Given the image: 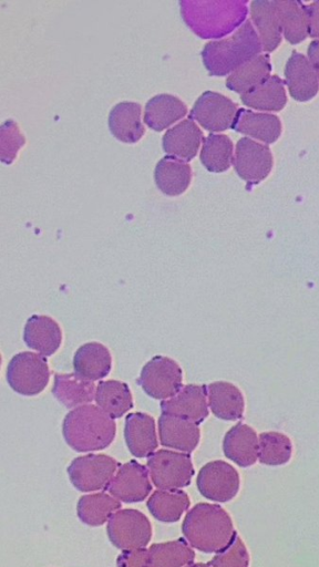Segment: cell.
<instances>
[{
	"mask_svg": "<svg viewBox=\"0 0 319 567\" xmlns=\"http://www.w3.org/2000/svg\"><path fill=\"white\" fill-rule=\"evenodd\" d=\"M183 22L202 39H220L233 33L245 23L248 16V2H180Z\"/></svg>",
	"mask_w": 319,
	"mask_h": 567,
	"instance_id": "6da1fadb",
	"label": "cell"
},
{
	"mask_svg": "<svg viewBox=\"0 0 319 567\" xmlns=\"http://www.w3.org/2000/svg\"><path fill=\"white\" fill-rule=\"evenodd\" d=\"M263 51L259 35L251 22H246L228 38L210 41L202 51L205 68L211 76L223 77L259 57Z\"/></svg>",
	"mask_w": 319,
	"mask_h": 567,
	"instance_id": "7a4b0ae2",
	"label": "cell"
},
{
	"mask_svg": "<svg viewBox=\"0 0 319 567\" xmlns=\"http://www.w3.org/2000/svg\"><path fill=\"white\" fill-rule=\"evenodd\" d=\"M182 532L192 548L204 553H219L235 534L228 512L210 503L195 505L184 519Z\"/></svg>",
	"mask_w": 319,
	"mask_h": 567,
	"instance_id": "3957f363",
	"label": "cell"
},
{
	"mask_svg": "<svg viewBox=\"0 0 319 567\" xmlns=\"http://www.w3.org/2000/svg\"><path fill=\"white\" fill-rule=\"evenodd\" d=\"M116 434V422L95 405L71 410L63 424L67 445L77 452L104 450L115 440Z\"/></svg>",
	"mask_w": 319,
	"mask_h": 567,
	"instance_id": "277c9868",
	"label": "cell"
},
{
	"mask_svg": "<svg viewBox=\"0 0 319 567\" xmlns=\"http://www.w3.org/2000/svg\"><path fill=\"white\" fill-rule=\"evenodd\" d=\"M6 376L8 385L17 394L34 397L48 386L50 370L45 356L25 352L10 360Z\"/></svg>",
	"mask_w": 319,
	"mask_h": 567,
	"instance_id": "5b68a950",
	"label": "cell"
},
{
	"mask_svg": "<svg viewBox=\"0 0 319 567\" xmlns=\"http://www.w3.org/2000/svg\"><path fill=\"white\" fill-rule=\"evenodd\" d=\"M148 470L159 490H179L190 486L194 468L189 453L159 450L149 457Z\"/></svg>",
	"mask_w": 319,
	"mask_h": 567,
	"instance_id": "8992f818",
	"label": "cell"
},
{
	"mask_svg": "<svg viewBox=\"0 0 319 567\" xmlns=\"http://www.w3.org/2000/svg\"><path fill=\"white\" fill-rule=\"evenodd\" d=\"M107 533L112 545L119 550L146 549L152 539V525L138 510H119L109 520Z\"/></svg>",
	"mask_w": 319,
	"mask_h": 567,
	"instance_id": "52a82bcc",
	"label": "cell"
},
{
	"mask_svg": "<svg viewBox=\"0 0 319 567\" xmlns=\"http://www.w3.org/2000/svg\"><path fill=\"white\" fill-rule=\"evenodd\" d=\"M182 381L180 365L169 357L157 356L142 368L138 384L151 398L167 400L179 393Z\"/></svg>",
	"mask_w": 319,
	"mask_h": 567,
	"instance_id": "ba28073f",
	"label": "cell"
},
{
	"mask_svg": "<svg viewBox=\"0 0 319 567\" xmlns=\"http://www.w3.org/2000/svg\"><path fill=\"white\" fill-rule=\"evenodd\" d=\"M119 466L116 459L107 455H88L72 461L67 471L77 490L95 492L108 488Z\"/></svg>",
	"mask_w": 319,
	"mask_h": 567,
	"instance_id": "9c48e42d",
	"label": "cell"
},
{
	"mask_svg": "<svg viewBox=\"0 0 319 567\" xmlns=\"http://www.w3.org/2000/svg\"><path fill=\"white\" fill-rule=\"evenodd\" d=\"M233 166L236 174L251 188L264 181L272 172V151L266 144L242 138L236 144Z\"/></svg>",
	"mask_w": 319,
	"mask_h": 567,
	"instance_id": "30bf717a",
	"label": "cell"
},
{
	"mask_svg": "<svg viewBox=\"0 0 319 567\" xmlns=\"http://www.w3.org/2000/svg\"><path fill=\"white\" fill-rule=\"evenodd\" d=\"M197 486L204 498L215 502H229L240 490V474L229 463L213 461L200 470Z\"/></svg>",
	"mask_w": 319,
	"mask_h": 567,
	"instance_id": "8fae6325",
	"label": "cell"
},
{
	"mask_svg": "<svg viewBox=\"0 0 319 567\" xmlns=\"http://www.w3.org/2000/svg\"><path fill=\"white\" fill-rule=\"evenodd\" d=\"M239 108L235 102L218 92L205 91L190 112V119L210 132H223L232 128Z\"/></svg>",
	"mask_w": 319,
	"mask_h": 567,
	"instance_id": "7c38bea8",
	"label": "cell"
},
{
	"mask_svg": "<svg viewBox=\"0 0 319 567\" xmlns=\"http://www.w3.org/2000/svg\"><path fill=\"white\" fill-rule=\"evenodd\" d=\"M112 497L125 503L146 500L152 491L149 471L139 462L132 460L120 466L115 478L106 489Z\"/></svg>",
	"mask_w": 319,
	"mask_h": 567,
	"instance_id": "4fadbf2b",
	"label": "cell"
},
{
	"mask_svg": "<svg viewBox=\"0 0 319 567\" xmlns=\"http://www.w3.org/2000/svg\"><path fill=\"white\" fill-rule=\"evenodd\" d=\"M208 387L188 385L182 387L176 396L163 400L162 414L178 417L200 425L209 417Z\"/></svg>",
	"mask_w": 319,
	"mask_h": 567,
	"instance_id": "5bb4252c",
	"label": "cell"
},
{
	"mask_svg": "<svg viewBox=\"0 0 319 567\" xmlns=\"http://www.w3.org/2000/svg\"><path fill=\"white\" fill-rule=\"evenodd\" d=\"M285 82L291 97L296 101H310L319 91V81L310 60L297 51L286 63Z\"/></svg>",
	"mask_w": 319,
	"mask_h": 567,
	"instance_id": "9a60e30c",
	"label": "cell"
},
{
	"mask_svg": "<svg viewBox=\"0 0 319 567\" xmlns=\"http://www.w3.org/2000/svg\"><path fill=\"white\" fill-rule=\"evenodd\" d=\"M203 133L191 119L183 120L164 134L162 146L168 157L190 162L197 157Z\"/></svg>",
	"mask_w": 319,
	"mask_h": 567,
	"instance_id": "2e32d148",
	"label": "cell"
},
{
	"mask_svg": "<svg viewBox=\"0 0 319 567\" xmlns=\"http://www.w3.org/2000/svg\"><path fill=\"white\" fill-rule=\"evenodd\" d=\"M125 439L133 457H151L159 446L156 421L143 412L129 414L126 418Z\"/></svg>",
	"mask_w": 319,
	"mask_h": 567,
	"instance_id": "e0dca14e",
	"label": "cell"
},
{
	"mask_svg": "<svg viewBox=\"0 0 319 567\" xmlns=\"http://www.w3.org/2000/svg\"><path fill=\"white\" fill-rule=\"evenodd\" d=\"M159 436L163 447L191 453L199 446L201 431L194 422L162 414L159 418Z\"/></svg>",
	"mask_w": 319,
	"mask_h": 567,
	"instance_id": "ac0fdd59",
	"label": "cell"
},
{
	"mask_svg": "<svg viewBox=\"0 0 319 567\" xmlns=\"http://www.w3.org/2000/svg\"><path fill=\"white\" fill-rule=\"evenodd\" d=\"M266 144L275 143L282 134V122L271 113H259L241 108L236 113L232 128Z\"/></svg>",
	"mask_w": 319,
	"mask_h": 567,
	"instance_id": "d6986e66",
	"label": "cell"
},
{
	"mask_svg": "<svg viewBox=\"0 0 319 567\" xmlns=\"http://www.w3.org/2000/svg\"><path fill=\"white\" fill-rule=\"evenodd\" d=\"M260 441L255 430L245 424H238L228 431L223 440V451L241 468L255 465L259 459Z\"/></svg>",
	"mask_w": 319,
	"mask_h": 567,
	"instance_id": "ffe728a7",
	"label": "cell"
},
{
	"mask_svg": "<svg viewBox=\"0 0 319 567\" xmlns=\"http://www.w3.org/2000/svg\"><path fill=\"white\" fill-rule=\"evenodd\" d=\"M24 342L45 357L53 356L63 343V331L55 319L34 315L26 323Z\"/></svg>",
	"mask_w": 319,
	"mask_h": 567,
	"instance_id": "44dd1931",
	"label": "cell"
},
{
	"mask_svg": "<svg viewBox=\"0 0 319 567\" xmlns=\"http://www.w3.org/2000/svg\"><path fill=\"white\" fill-rule=\"evenodd\" d=\"M109 129L113 137L128 144L137 143L143 136L141 106L137 102H120L109 113Z\"/></svg>",
	"mask_w": 319,
	"mask_h": 567,
	"instance_id": "7402d4cb",
	"label": "cell"
},
{
	"mask_svg": "<svg viewBox=\"0 0 319 567\" xmlns=\"http://www.w3.org/2000/svg\"><path fill=\"white\" fill-rule=\"evenodd\" d=\"M252 24L257 29L263 50L273 53L282 43V28L276 3L269 0H255L251 3Z\"/></svg>",
	"mask_w": 319,
	"mask_h": 567,
	"instance_id": "603a6c76",
	"label": "cell"
},
{
	"mask_svg": "<svg viewBox=\"0 0 319 567\" xmlns=\"http://www.w3.org/2000/svg\"><path fill=\"white\" fill-rule=\"evenodd\" d=\"M209 406L216 418L225 421L241 420L245 400L241 390L226 381H216L208 386Z\"/></svg>",
	"mask_w": 319,
	"mask_h": 567,
	"instance_id": "cb8c5ba5",
	"label": "cell"
},
{
	"mask_svg": "<svg viewBox=\"0 0 319 567\" xmlns=\"http://www.w3.org/2000/svg\"><path fill=\"white\" fill-rule=\"evenodd\" d=\"M188 108L178 97L158 95L151 98L144 110V122L154 130L161 132L187 116Z\"/></svg>",
	"mask_w": 319,
	"mask_h": 567,
	"instance_id": "d4e9b609",
	"label": "cell"
},
{
	"mask_svg": "<svg viewBox=\"0 0 319 567\" xmlns=\"http://www.w3.org/2000/svg\"><path fill=\"white\" fill-rule=\"evenodd\" d=\"M75 374L89 381L106 378L112 368L109 349L99 343L81 346L74 357Z\"/></svg>",
	"mask_w": 319,
	"mask_h": 567,
	"instance_id": "484cf974",
	"label": "cell"
},
{
	"mask_svg": "<svg viewBox=\"0 0 319 567\" xmlns=\"http://www.w3.org/2000/svg\"><path fill=\"white\" fill-rule=\"evenodd\" d=\"M154 180L162 193L168 197H179L190 187L192 169L187 162L166 157L158 162Z\"/></svg>",
	"mask_w": 319,
	"mask_h": 567,
	"instance_id": "4316f807",
	"label": "cell"
},
{
	"mask_svg": "<svg viewBox=\"0 0 319 567\" xmlns=\"http://www.w3.org/2000/svg\"><path fill=\"white\" fill-rule=\"evenodd\" d=\"M97 387L76 374H56L53 394L67 408H75L82 404H90L96 399Z\"/></svg>",
	"mask_w": 319,
	"mask_h": 567,
	"instance_id": "83f0119b",
	"label": "cell"
},
{
	"mask_svg": "<svg viewBox=\"0 0 319 567\" xmlns=\"http://www.w3.org/2000/svg\"><path fill=\"white\" fill-rule=\"evenodd\" d=\"M271 72L270 56L260 55L235 70L226 79V87L242 96L263 85L265 81L271 78Z\"/></svg>",
	"mask_w": 319,
	"mask_h": 567,
	"instance_id": "f1b7e54d",
	"label": "cell"
},
{
	"mask_svg": "<svg viewBox=\"0 0 319 567\" xmlns=\"http://www.w3.org/2000/svg\"><path fill=\"white\" fill-rule=\"evenodd\" d=\"M148 509L154 519L164 523L180 521L190 508L187 493L181 490H158L148 500Z\"/></svg>",
	"mask_w": 319,
	"mask_h": 567,
	"instance_id": "f546056e",
	"label": "cell"
},
{
	"mask_svg": "<svg viewBox=\"0 0 319 567\" xmlns=\"http://www.w3.org/2000/svg\"><path fill=\"white\" fill-rule=\"evenodd\" d=\"M96 402L112 419H119L133 408L128 384L118 380L101 381L96 391Z\"/></svg>",
	"mask_w": 319,
	"mask_h": 567,
	"instance_id": "4dcf8cb0",
	"label": "cell"
},
{
	"mask_svg": "<svg viewBox=\"0 0 319 567\" xmlns=\"http://www.w3.org/2000/svg\"><path fill=\"white\" fill-rule=\"evenodd\" d=\"M282 34L288 43L297 45L308 37V17L304 3L295 0H276Z\"/></svg>",
	"mask_w": 319,
	"mask_h": 567,
	"instance_id": "1f68e13d",
	"label": "cell"
},
{
	"mask_svg": "<svg viewBox=\"0 0 319 567\" xmlns=\"http://www.w3.org/2000/svg\"><path fill=\"white\" fill-rule=\"evenodd\" d=\"M121 509V503L108 493L88 494L77 505L78 518L89 527H101Z\"/></svg>",
	"mask_w": 319,
	"mask_h": 567,
	"instance_id": "d6a6232c",
	"label": "cell"
},
{
	"mask_svg": "<svg viewBox=\"0 0 319 567\" xmlns=\"http://www.w3.org/2000/svg\"><path fill=\"white\" fill-rule=\"evenodd\" d=\"M243 105L259 111L280 112L287 103L286 90L279 76H271L260 87L242 95Z\"/></svg>",
	"mask_w": 319,
	"mask_h": 567,
	"instance_id": "836d02e7",
	"label": "cell"
},
{
	"mask_svg": "<svg viewBox=\"0 0 319 567\" xmlns=\"http://www.w3.org/2000/svg\"><path fill=\"white\" fill-rule=\"evenodd\" d=\"M200 159L204 168L209 172L228 171L234 159L232 140L225 134H209L203 140Z\"/></svg>",
	"mask_w": 319,
	"mask_h": 567,
	"instance_id": "e575fe53",
	"label": "cell"
},
{
	"mask_svg": "<svg viewBox=\"0 0 319 567\" xmlns=\"http://www.w3.org/2000/svg\"><path fill=\"white\" fill-rule=\"evenodd\" d=\"M149 551L153 567H185L195 559V553L185 539L153 544Z\"/></svg>",
	"mask_w": 319,
	"mask_h": 567,
	"instance_id": "d590c367",
	"label": "cell"
},
{
	"mask_svg": "<svg viewBox=\"0 0 319 567\" xmlns=\"http://www.w3.org/2000/svg\"><path fill=\"white\" fill-rule=\"evenodd\" d=\"M259 441V460L262 465L283 466L291 460L293 446L287 436L280 432H263Z\"/></svg>",
	"mask_w": 319,
	"mask_h": 567,
	"instance_id": "8d00e7d4",
	"label": "cell"
},
{
	"mask_svg": "<svg viewBox=\"0 0 319 567\" xmlns=\"http://www.w3.org/2000/svg\"><path fill=\"white\" fill-rule=\"evenodd\" d=\"M209 564L211 567H249L250 554L240 535L235 532L230 544L216 553Z\"/></svg>",
	"mask_w": 319,
	"mask_h": 567,
	"instance_id": "74e56055",
	"label": "cell"
},
{
	"mask_svg": "<svg viewBox=\"0 0 319 567\" xmlns=\"http://www.w3.org/2000/svg\"><path fill=\"white\" fill-rule=\"evenodd\" d=\"M26 144L23 133L20 132L17 123L7 120L0 128V158L3 163L12 164L19 152Z\"/></svg>",
	"mask_w": 319,
	"mask_h": 567,
	"instance_id": "f35d334b",
	"label": "cell"
},
{
	"mask_svg": "<svg viewBox=\"0 0 319 567\" xmlns=\"http://www.w3.org/2000/svg\"><path fill=\"white\" fill-rule=\"evenodd\" d=\"M118 567H153L149 550L123 551L117 560Z\"/></svg>",
	"mask_w": 319,
	"mask_h": 567,
	"instance_id": "ab89813d",
	"label": "cell"
},
{
	"mask_svg": "<svg viewBox=\"0 0 319 567\" xmlns=\"http://www.w3.org/2000/svg\"><path fill=\"white\" fill-rule=\"evenodd\" d=\"M304 6L308 17V36L319 40V0Z\"/></svg>",
	"mask_w": 319,
	"mask_h": 567,
	"instance_id": "60d3db41",
	"label": "cell"
},
{
	"mask_svg": "<svg viewBox=\"0 0 319 567\" xmlns=\"http://www.w3.org/2000/svg\"><path fill=\"white\" fill-rule=\"evenodd\" d=\"M308 60L316 72L319 81V40H314L307 49Z\"/></svg>",
	"mask_w": 319,
	"mask_h": 567,
	"instance_id": "b9f144b4",
	"label": "cell"
},
{
	"mask_svg": "<svg viewBox=\"0 0 319 567\" xmlns=\"http://www.w3.org/2000/svg\"><path fill=\"white\" fill-rule=\"evenodd\" d=\"M185 567H211L210 564H204V563H192L190 565H187Z\"/></svg>",
	"mask_w": 319,
	"mask_h": 567,
	"instance_id": "7bdbcfd3",
	"label": "cell"
}]
</instances>
